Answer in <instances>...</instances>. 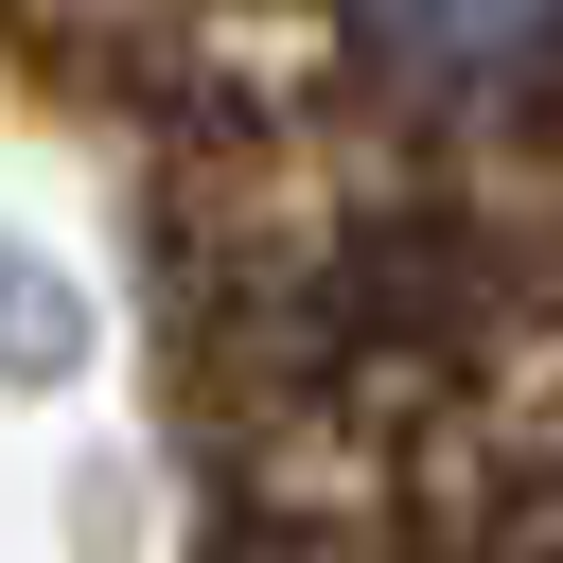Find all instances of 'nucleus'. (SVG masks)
Listing matches in <instances>:
<instances>
[{
    "label": "nucleus",
    "instance_id": "1",
    "mask_svg": "<svg viewBox=\"0 0 563 563\" xmlns=\"http://www.w3.org/2000/svg\"><path fill=\"white\" fill-rule=\"evenodd\" d=\"M405 18H422V35H510L528 0H405Z\"/></svg>",
    "mask_w": 563,
    "mask_h": 563
}]
</instances>
